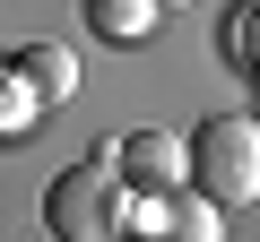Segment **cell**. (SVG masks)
I'll use <instances>...</instances> for the list:
<instances>
[{
    "label": "cell",
    "mask_w": 260,
    "mask_h": 242,
    "mask_svg": "<svg viewBox=\"0 0 260 242\" xmlns=\"http://www.w3.org/2000/svg\"><path fill=\"white\" fill-rule=\"evenodd\" d=\"M182 173L200 182L208 208H251V190H260V130H251V112H208L182 139Z\"/></svg>",
    "instance_id": "cell-1"
},
{
    "label": "cell",
    "mask_w": 260,
    "mask_h": 242,
    "mask_svg": "<svg viewBox=\"0 0 260 242\" xmlns=\"http://www.w3.org/2000/svg\"><path fill=\"white\" fill-rule=\"evenodd\" d=\"M121 225H130V216H121V182H113L104 147L44 190V233H61V242H113Z\"/></svg>",
    "instance_id": "cell-2"
},
{
    "label": "cell",
    "mask_w": 260,
    "mask_h": 242,
    "mask_svg": "<svg viewBox=\"0 0 260 242\" xmlns=\"http://www.w3.org/2000/svg\"><path fill=\"white\" fill-rule=\"evenodd\" d=\"M104 165H113V182H121V190L165 199V190L182 182V139H174V130H130V139H113V147H104Z\"/></svg>",
    "instance_id": "cell-3"
},
{
    "label": "cell",
    "mask_w": 260,
    "mask_h": 242,
    "mask_svg": "<svg viewBox=\"0 0 260 242\" xmlns=\"http://www.w3.org/2000/svg\"><path fill=\"white\" fill-rule=\"evenodd\" d=\"M113 242H217V208L191 199V190H165L148 225H121Z\"/></svg>",
    "instance_id": "cell-4"
},
{
    "label": "cell",
    "mask_w": 260,
    "mask_h": 242,
    "mask_svg": "<svg viewBox=\"0 0 260 242\" xmlns=\"http://www.w3.org/2000/svg\"><path fill=\"white\" fill-rule=\"evenodd\" d=\"M18 78L35 87V104H70V95H78V61H70L61 44H26V52H18Z\"/></svg>",
    "instance_id": "cell-5"
},
{
    "label": "cell",
    "mask_w": 260,
    "mask_h": 242,
    "mask_svg": "<svg viewBox=\"0 0 260 242\" xmlns=\"http://www.w3.org/2000/svg\"><path fill=\"white\" fill-rule=\"evenodd\" d=\"M156 18H165L156 0H87V26H95L104 44H148Z\"/></svg>",
    "instance_id": "cell-6"
},
{
    "label": "cell",
    "mask_w": 260,
    "mask_h": 242,
    "mask_svg": "<svg viewBox=\"0 0 260 242\" xmlns=\"http://www.w3.org/2000/svg\"><path fill=\"white\" fill-rule=\"evenodd\" d=\"M251 18H260V0H234V9H225V35H217L225 69H243V78H251Z\"/></svg>",
    "instance_id": "cell-7"
},
{
    "label": "cell",
    "mask_w": 260,
    "mask_h": 242,
    "mask_svg": "<svg viewBox=\"0 0 260 242\" xmlns=\"http://www.w3.org/2000/svg\"><path fill=\"white\" fill-rule=\"evenodd\" d=\"M156 9H191V0H156Z\"/></svg>",
    "instance_id": "cell-8"
}]
</instances>
